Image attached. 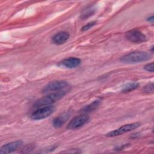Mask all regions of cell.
<instances>
[{
	"mask_svg": "<svg viewBox=\"0 0 154 154\" xmlns=\"http://www.w3.org/2000/svg\"><path fill=\"white\" fill-rule=\"evenodd\" d=\"M151 54L144 51H134L123 55L120 61L125 63H137L150 60Z\"/></svg>",
	"mask_w": 154,
	"mask_h": 154,
	"instance_id": "cell-1",
	"label": "cell"
},
{
	"mask_svg": "<svg viewBox=\"0 0 154 154\" xmlns=\"http://www.w3.org/2000/svg\"><path fill=\"white\" fill-rule=\"evenodd\" d=\"M144 91L146 93H153V84L150 83L146 85L144 88Z\"/></svg>",
	"mask_w": 154,
	"mask_h": 154,
	"instance_id": "cell-15",
	"label": "cell"
},
{
	"mask_svg": "<svg viewBox=\"0 0 154 154\" xmlns=\"http://www.w3.org/2000/svg\"><path fill=\"white\" fill-rule=\"evenodd\" d=\"M66 91H60L51 93L37 100L34 102L33 106L34 108H38L40 107L51 105L52 103L61 99L66 94Z\"/></svg>",
	"mask_w": 154,
	"mask_h": 154,
	"instance_id": "cell-2",
	"label": "cell"
},
{
	"mask_svg": "<svg viewBox=\"0 0 154 154\" xmlns=\"http://www.w3.org/2000/svg\"><path fill=\"white\" fill-rule=\"evenodd\" d=\"M69 38V34L66 31H60L57 33L52 38V42L55 45H62L66 42Z\"/></svg>",
	"mask_w": 154,
	"mask_h": 154,
	"instance_id": "cell-10",
	"label": "cell"
},
{
	"mask_svg": "<svg viewBox=\"0 0 154 154\" xmlns=\"http://www.w3.org/2000/svg\"><path fill=\"white\" fill-rule=\"evenodd\" d=\"M69 117V114H68L67 112L63 113V114L59 116L58 117L54 119L52 122L53 126L55 128H60L66 123V122L67 120Z\"/></svg>",
	"mask_w": 154,
	"mask_h": 154,
	"instance_id": "cell-11",
	"label": "cell"
},
{
	"mask_svg": "<svg viewBox=\"0 0 154 154\" xmlns=\"http://www.w3.org/2000/svg\"><path fill=\"white\" fill-rule=\"evenodd\" d=\"M81 64L80 59L76 57H69L63 60L60 62V64L69 69L75 68L79 66Z\"/></svg>",
	"mask_w": 154,
	"mask_h": 154,
	"instance_id": "cell-9",
	"label": "cell"
},
{
	"mask_svg": "<svg viewBox=\"0 0 154 154\" xmlns=\"http://www.w3.org/2000/svg\"><path fill=\"white\" fill-rule=\"evenodd\" d=\"M90 120V117L87 114H81L75 117L69 123L67 128L69 129H78L85 124L88 123Z\"/></svg>",
	"mask_w": 154,
	"mask_h": 154,
	"instance_id": "cell-7",
	"label": "cell"
},
{
	"mask_svg": "<svg viewBox=\"0 0 154 154\" xmlns=\"http://www.w3.org/2000/svg\"><path fill=\"white\" fill-rule=\"evenodd\" d=\"M125 37L128 40L135 43H140L147 40L146 36L137 29H133L128 31L125 34Z\"/></svg>",
	"mask_w": 154,
	"mask_h": 154,
	"instance_id": "cell-6",
	"label": "cell"
},
{
	"mask_svg": "<svg viewBox=\"0 0 154 154\" xmlns=\"http://www.w3.org/2000/svg\"><path fill=\"white\" fill-rule=\"evenodd\" d=\"M96 23V21H92V22H90L88 23L87 25H84V26L82 28V31H85L88 30V29H90L91 27H93Z\"/></svg>",
	"mask_w": 154,
	"mask_h": 154,
	"instance_id": "cell-16",
	"label": "cell"
},
{
	"mask_svg": "<svg viewBox=\"0 0 154 154\" xmlns=\"http://www.w3.org/2000/svg\"><path fill=\"white\" fill-rule=\"evenodd\" d=\"M144 69L150 72H153V63L152 62L150 63L147 64L144 66Z\"/></svg>",
	"mask_w": 154,
	"mask_h": 154,
	"instance_id": "cell-17",
	"label": "cell"
},
{
	"mask_svg": "<svg viewBox=\"0 0 154 154\" xmlns=\"http://www.w3.org/2000/svg\"><path fill=\"white\" fill-rule=\"evenodd\" d=\"M23 144V143L20 140H17L7 143L3 145L0 149V153H10L14 152L17 149L20 148Z\"/></svg>",
	"mask_w": 154,
	"mask_h": 154,
	"instance_id": "cell-8",
	"label": "cell"
},
{
	"mask_svg": "<svg viewBox=\"0 0 154 154\" xmlns=\"http://www.w3.org/2000/svg\"><path fill=\"white\" fill-rule=\"evenodd\" d=\"M139 87L138 82H132L126 84L122 89V92H129L137 89Z\"/></svg>",
	"mask_w": 154,
	"mask_h": 154,
	"instance_id": "cell-13",
	"label": "cell"
},
{
	"mask_svg": "<svg viewBox=\"0 0 154 154\" xmlns=\"http://www.w3.org/2000/svg\"><path fill=\"white\" fill-rule=\"evenodd\" d=\"M140 125H141V123L139 122H134V123H132L126 124V125L122 126L121 127H120L114 131L109 132L108 133L106 134V135L109 137H114L119 136L123 134H125L128 132L131 131L134 129H135L138 128L139 126H140Z\"/></svg>",
	"mask_w": 154,
	"mask_h": 154,
	"instance_id": "cell-5",
	"label": "cell"
},
{
	"mask_svg": "<svg viewBox=\"0 0 154 154\" xmlns=\"http://www.w3.org/2000/svg\"><path fill=\"white\" fill-rule=\"evenodd\" d=\"M147 20H148V21H149V22H152L153 21V16H152L149 17V18H147Z\"/></svg>",
	"mask_w": 154,
	"mask_h": 154,
	"instance_id": "cell-18",
	"label": "cell"
},
{
	"mask_svg": "<svg viewBox=\"0 0 154 154\" xmlns=\"http://www.w3.org/2000/svg\"><path fill=\"white\" fill-rule=\"evenodd\" d=\"M55 110V107L52 105H49L38 108L34 111L31 115V119L34 120L44 119L49 117Z\"/></svg>",
	"mask_w": 154,
	"mask_h": 154,
	"instance_id": "cell-3",
	"label": "cell"
},
{
	"mask_svg": "<svg viewBox=\"0 0 154 154\" xmlns=\"http://www.w3.org/2000/svg\"><path fill=\"white\" fill-rule=\"evenodd\" d=\"M69 86V84L66 81H54L47 84L44 87L42 91L43 93L66 91L65 89H66Z\"/></svg>",
	"mask_w": 154,
	"mask_h": 154,
	"instance_id": "cell-4",
	"label": "cell"
},
{
	"mask_svg": "<svg viewBox=\"0 0 154 154\" xmlns=\"http://www.w3.org/2000/svg\"><path fill=\"white\" fill-rule=\"evenodd\" d=\"M100 103V102L99 100H94L91 103L84 106L81 109V111L82 112H84V113H87V112H90L91 111H93L94 110L97 109V108L99 106Z\"/></svg>",
	"mask_w": 154,
	"mask_h": 154,
	"instance_id": "cell-12",
	"label": "cell"
},
{
	"mask_svg": "<svg viewBox=\"0 0 154 154\" xmlns=\"http://www.w3.org/2000/svg\"><path fill=\"white\" fill-rule=\"evenodd\" d=\"M94 11H95L94 8H93L91 7H88L83 11V12L82 13V14L81 15V17L82 19H85L90 17V16L93 15V14L94 13Z\"/></svg>",
	"mask_w": 154,
	"mask_h": 154,
	"instance_id": "cell-14",
	"label": "cell"
}]
</instances>
